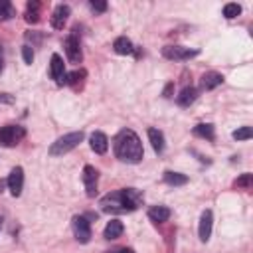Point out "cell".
Masks as SVG:
<instances>
[{
    "label": "cell",
    "instance_id": "cell-1",
    "mask_svg": "<svg viewBox=\"0 0 253 253\" xmlns=\"http://www.w3.org/2000/svg\"><path fill=\"white\" fill-rule=\"evenodd\" d=\"M140 204H142V192H138L136 188H125V190L111 192L103 196L99 202L101 210L109 213H126V211L136 210Z\"/></svg>",
    "mask_w": 253,
    "mask_h": 253
},
{
    "label": "cell",
    "instance_id": "cell-2",
    "mask_svg": "<svg viewBox=\"0 0 253 253\" xmlns=\"http://www.w3.org/2000/svg\"><path fill=\"white\" fill-rule=\"evenodd\" d=\"M115 154L119 160L123 162H130V164H136L142 160L144 156V150H142V142L138 138V134L130 128H123L117 136H115Z\"/></svg>",
    "mask_w": 253,
    "mask_h": 253
},
{
    "label": "cell",
    "instance_id": "cell-3",
    "mask_svg": "<svg viewBox=\"0 0 253 253\" xmlns=\"http://www.w3.org/2000/svg\"><path fill=\"white\" fill-rule=\"evenodd\" d=\"M83 132L81 130H75V132H67L63 136H59L51 146H49V154L51 156H63L67 154L69 150H73L81 140H83Z\"/></svg>",
    "mask_w": 253,
    "mask_h": 253
},
{
    "label": "cell",
    "instance_id": "cell-4",
    "mask_svg": "<svg viewBox=\"0 0 253 253\" xmlns=\"http://www.w3.org/2000/svg\"><path fill=\"white\" fill-rule=\"evenodd\" d=\"M26 136V128L20 125H6L0 128V144L2 146H16Z\"/></svg>",
    "mask_w": 253,
    "mask_h": 253
},
{
    "label": "cell",
    "instance_id": "cell-5",
    "mask_svg": "<svg viewBox=\"0 0 253 253\" xmlns=\"http://www.w3.org/2000/svg\"><path fill=\"white\" fill-rule=\"evenodd\" d=\"M63 47H65V53H67V59L71 63H81L83 59V51H81V43H79V38L75 34H69L63 42Z\"/></svg>",
    "mask_w": 253,
    "mask_h": 253
},
{
    "label": "cell",
    "instance_id": "cell-6",
    "mask_svg": "<svg viewBox=\"0 0 253 253\" xmlns=\"http://www.w3.org/2000/svg\"><path fill=\"white\" fill-rule=\"evenodd\" d=\"M196 53H198L196 49H190V47H184V45H166V47H162V55L166 59H172V61H184V59L194 57Z\"/></svg>",
    "mask_w": 253,
    "mask_h": 253
},
{
    "label": "cell",
    "instance_id": "cell-7",
    "mask_svg": "<svg viewBox=\"0 0 253 253\" xmlns=\"http://www.w3.org/2000/svg\"><path fill=\"white\" fill-rule=\"evenodd\" d=\"M71 225H73L75 239H77L79 243H89V239H91V225H89L87 217H83V215H75L73 221H71Z\"/></svg>",
    "mask_w": 253,
    "mask_h": 253
},
{
    "label": "cell",
    "instance_id": "cell-8",
    "mask_svg": "<svg viewBox=\"0 0 253 253\" xmlns=\"http://www.w3.org/2000/svg\"><path fill=\"white\" fill-rule=\"evenodd\" d=\"M97 182H99V172L95 170V166L87 164L83 168V184H85V190H87L89 198H93L97 194Z\"/></svg>",
    "mask_w": 253,
    "mask_h": 253
},
{
    "label": "cell",
    "instance_id": "cell-9",
    "mask_svg": "<svg viewBox=\"0 0 253 253\" xmlns=\"http://www.w3.org/2000/svg\"><path fill=\"white\" fill-rule=\"evenodd\" d=\"M22 188H24V170L22 166H16L12 168L10 176H8V190L12 192V196H20L22 194Z\"/></svg>",
    "mask_w": 253,
    "mask_h": 253
},
{
    "label": "cell",
    "instance_id": "cell-10",
    "mask_svg": "<svg viewBox=\"0 0 253 253\" xmlns=\"http://www.w3.org/2000/svg\"><path fill=\"white\" fill-rule=\"evenodd\" d=\"M49 75H51V79H55L59 85H63V83H65L67 73H65V67H63V59H61V55H57V53H53V55H51Z\"/></svg>",
    "mask_w": 253,
    "mask_h": 253
},
{
    "label": "cell",
    "instance_id": "cell-11",
    "mask_svg": "<svg viewBox=\"0 0 253 253\" xmlns=\"http://www.w3.org/2000/svg\"><path fill=\"white\" fill-rule=\"evenodd\" d=\"M69 14H71V8H69L67 4L55 6V10H53V14H51V26H53L55 30H63V26H65Z\"/></svg>",
    "mask_w": 253,
    "mask_h": 253
},
{
    "label": "cell",
    "instance_id": "cell-12",
    "mask_svg": "<svg viewBox=\"0 0 253 253\" xmlns=\"http://www.w3.org/2000/svg\"><path fill=\"white\" fill-rule=\"evenodd\" d=\"M211 223H213V213H211V210H206L202 213V217H200V229H198L200 241L206 243L210 239V235H211Z\"/></svg>",
    "mask_w": 253,
    "mask_h": 253
},
{
    "label": "cell",
    "instance_id": "cell-13",
    "mask_svg": "<svg viewBox=\"0 0 253 253\" xmlns=\"http://www.w3.org/2000/svg\"><path fill=\"white\" fill-rule=\"evenodd\" d=\"M89 144H91V150L97 152V154H105L107 148H109V138L105 132H93L91 138H89Z\"/></svg>",
    "mask_w": 253,
    "mask_h": 253
},
{
    "label": "cell",
    "instance_id": "cell-14",
    "mask_svg": "<svg viewBox=\"0 0 253 253\" xmlns=\"http://www.w3.org/2000/svg\"><path fill=\"white\" fill-rule=\"evenodd\" d=\"M223 83V75L221 73H217V71H208V73H204V77H202V87L204 89H215L217 85H221Z\"/></svg>",
    "mask_w": 253,
    "mask_h": 253
},
{
    "label": "cell",
    "instance_id": "cell-15",
    "mask_svg": "<svg viewBox=\"0 0 253 253\" xmlns=\"http://www.w3.org/2000/svg\"><path fill=\"white\" fill-rule=\"evenodd\" d=\"M148 217H150L154 223H164V221H168V217H170V210H168L166 206H152V208L148 210Z\"/></svg>",
    "mask_w": 253,
    "mask_h": 253
},
{
    "label": "cell",
    "instance_id": "cell-16",
    "mask_svg": "<svg viewBox=\"0 0 253 253\" xmlns=\"http://www.w3.org/2000/svg\"><path fill=\"white\" fill-rule=\"evenodd\" d=\"M196 97H198V89L196 87H184L180 91V95L176 97V101H178L180 107H188V105H192L196 101Z\"/></svg>",
    "mask_w": 253,
    "mask_h": 253
},
{
    "label": "cell",
    "instance_id": "cell-17",
    "mask_svg": "<svg viewBox=\"0 0 253 253\" xmlns=\"http://www.w3.org/2000/svg\"><path fill=\"white\" fill-rule=\"evenodd\" d=\"M123 231H125L123 223H121L119 219H111V221L105 225L103 235H105V239H117V237H121V235H123Z\"/></svg>",
    "mask_w": 253,
    "mask_h": 253
},
{
    "label": "cell",
    "instance_id": "cell-18",
    "mask_svg": "<svg viewBox=\"0 0 253 253\" xmlns=\"http://www.w3.org/2000/svg\"><path fill=\"white\" fill-rule=\"evenodd\" d=\"M148 138H150V144H152L154 152H162L164 150V134H162V130L148 128Z\"/></svg>",
    "mask_w": 253,
    "mask_h": 253
},
{
    "label": "cell",
    "instance_id": "cell-19",
    "mask_svg": "<svg viewBox=\"0 0 253 253\" xmlns=\"http://www.w3.org/2000/svg\"><path fill=\"white\" fill-rule=\"evenodd\" d=\"M113 47H115V51L117 53H121V55H128V53H132V42L128 40V38H125V36H121V38H117L115 40V43H113Z\"/></svg>",
    "mask_w": 253,
    "mask_h": 253
},
{
    "label": "cell",
    "instance_id": "cell-20",
    "mask_svg": "<svg viewBox=\"0 0 253 253\" xmlns=\"http://www.w3.org/2000/svg\"><path fill=\"white\" fill-rule=\"evenodd\" d=\"M40 8H42V4L40 2H36V0H32V2H28V6H26V22H30V24H36L38 20H40Z\"/></svg>",
    "mask_w": 253,
    "mask_h": 253
},
{
    "label": "cell",
    "instance_id": "cell-21",
    "mask_svg": "<svg viewBox=\"0 0 253 253\" xmlns=\"http://www.w3.org/2000/svg\"><path fill=\"white\" fill-rule=\"evenodd\" d=\"M164 182L170 184V186H184L188 182V176L180 174V172H172V170H166L164 172Z\"/></svg>",
    "mask_w": 253,
    "mask_h": 253
},
{
    "label": "cell",
    "instance_id": "cell-22",
    "mask_svg": "<svg viewBox=\"0 0 253 253\" xmlns=\"http://www.w3.org/2000/svg\"><path fill=\"white\" fill-rule=\"evenodd\" d=\"M194 134H198V136H202V138H208V140H213V138H215L213 125H210V123L196 125V126H194Z\"/></svg>",
    "mask_w": 253,
    "mask_h": 253
},
{
    "label": "cell",
    "instance_id": "cell-23",
    "mask_svg": "<svg viewBox=\"0 0 253 253\" xmlns=\"http://www.w3.org/2000/svg\"><path fill=\"white\" fill-rule=\"evenodd\" d=\"M85 77H87L85 69H79V71H73V73H69V75L65 77V83H69V85H71L73 89H79V87L83 85Z\"/></svg>",
    "mask_w": 253,
    "mask_h": 253
},
{
    "label": "cell",
    "instance_id": "cell-24",
    "mask_svg": "<svg viewBox=\"0 0 253 253\" xmlns=\"http://www.w3.org/2000/svg\"><path fill=\"white\" fill-rule=\"evenodd\" d=\"M233 186H235L237 190H251V186H253V176H251L249 172H245V174H241V176L233 182Z\"/></svg>",
    "mask_w": 253,
    "mask_h": 253
},
{
    "label": "cell",
    "instance_id": "cell-25",
    "mask_svg": "<svg viewBox=\"0 0 253 253\" xmlns=\"http://www.w3.org/2000/svg\"><path fill=\"white\" fill-rule=\"evenodd\" d=\"M241 14V6L239 4H225L223 6V16L227 18V20H231V18H235V16H239Z\"/></svg>",
    "mask_w": 253,
    "mask_h": 253
},
{
    "label": "cell",
    "instance_id": "cell-26",
    "mask_svg": "<svg viewBox=\"0 0 253 253\" xmlns=\"http://www.w3.org/2000/svg\"><path fill=\"white\" fill-rule=\"evenodd\" d=\"M251 136H253V128H251V126H241V128L233 130V138H235V140H247V138H251Z\"/></svg>",
    "mask_w": 253,
    "mask_h": 253
},
{
    "label": "cell",
    "instance_id": "cell-27",
    "mask_svg": "<svg viewBox=\"0 0 253 253\" xmlns=\"http://www.w3.org/2000/svg\"><path fill=\"white\" fill-rule=\"evenodd\" d=\"M12 16H14L12 4L6 2V0H0V20H8V18H12Z\"/></svg>",
    "mask_w": 253,
    "mask_h": 253
},
{
    "label": "cell",
    "instance_id": "cell-28",
    "mask_svg": "<svg viewBox=\"0 0 253 253\" xmlns=\"http://www.w3.org/2000/svg\"><path fill=\"white\" fill-rule=\"evenodd\" d=\"M22 57H24V61H26L28 65H32V61H34V49H32L30 45H24V47H22Z\"/></svg>",
    "mask_w": 253,
    "mask_h": 253
},
{
    "label": "cell",
    "instance_id": "cell-29",
    "mask_svg": "<svg viewBox=\"0 0 253 253\" xmlns=\"http://www.w3.org/2000/svg\"><path fill=\"white\" fill-rule=\"evenodd\" d=\"M89 6H91V10H95V12H105V10H107V2H103V0H91Z\"/></svg>",
    "mask_w": 253,
    "mask_h": 253
},
{
    "label": "cell",
    "instance_id": "cell-30",
    "mask_svg": "<svg viewBox=\"0 0 253 253\" xmlns=\"http://www.w3.org/2000/svg\"><path fill=\"white\" fill-rule=\"evenodd\" d=\"M0 103H14V97L8 93H0Z\"/></svg>",
    "mask_w": 253,
    "mask_h": 253
},
{
    "label": "cell",
    "instance_id": "cell-31",
    "mask_svg": "<svg viewBox=\"0 0 253 253\" xmlns=\"http://www.w3.org/2000/svg\"><path fill=\"white\" fill-rule=\"evenodd\" d=\"M113 253H134V251L128 249V247H123V249H117V251H113Z\"/></svg>",
    "mask_w": 253,
    "mask_h": 253
},
{
    "label": "cell",
    "instance_id": "cell-32",
    "mask_svg": "<svg viewBox=\"0 0 253 253\" xmlns=\"http://www.w3.org/2000/svg\"><path fill=\"white\" fill-rule=\"evenodd\" d=\"M2 69H4V53L0 49V73H2Z\"/></svg>",
    "mask_w": 253,
    "mask_h": 253
},
{
    "label": "cell",
    "instance_id": "cell-33",
    "mask_svg": "<svg viewBox=\"0 0 253 253\" xmlns=\"http://www.w3.org/2000/svg\"><path fill=\"white\" fill-rule=\"evenodd\" d=\"M170 89H172V83L166 87V91H164V97H170Z\"/></svg>",
    "mask_w": 253,
    "mask_h": 253
},
{
    "label": "cell",
    "instance_id": "cell-34",
    "mask_svg": "<svg viewBox=\"0 0 253 253\" xmlns=\"http://www.w3.org/2000/svg\"><path fill=\"white\" fill-rule=\"evenodd\" d=\"M0 227H2V217H0Z\"/></svg>",
    "mask_w": 253,
    "mask_h": 253
}]
</instances>
